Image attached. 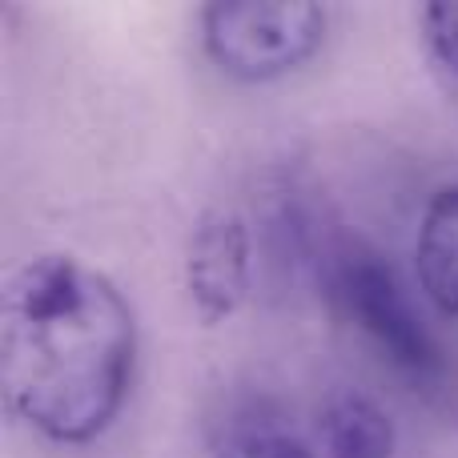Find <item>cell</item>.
<instances>
[{
  "label": "cell",
  "instance_id": "obj_1",
  "mask_svg": "<svg viewBox=\"0 0 458 458\" xmlns=\"http://www.w3.org/2000/svg\"><path fill=\"white\" fill-rule=\"evenodd\" d=\"M137 330L121 290L69 253H40L8 274L0 298V386L53 443L97 438L125 403Z\"/></svg>",
  "mask_w": 458,
  "mask_h": 458
},
{
  "label": "cell",
  "instance_id": "obj_2",
  "mask_svg": "<svg viewBox=\"0 0 458 458\" xmlns=\"http://www.w3.org/2000/svg\"><path fill=\"white\" fill-rule=\"evenodd\" d=\"M201 40L237 81L293 72L326 40V8L314 0H217L201 8Z\"/></svg>",
  "mask_w": 458,
  "mask_h": 458
},
{
  "label": "cell",
  "instance_id": "obj_3",
  "mask_svg": "<svg viewBox=\"0 0 458 458\" xmlns=\"http://www.w3.org/2000/svg\"><path fill=\"white\" fill-rule=\"evenodd\" d=\"M334 298L342 301L350 318L362 326V334L406 374L438 370V346L422 326L411 293L403 290L398 274L370 250H346L334 261Z\"/></svg>",
  "mask_w": 458,
  "mask_h": 458
},
{
  "label": "cell",
  "instance_id": "obj_4",
  "mask_svg": "<svg viewBox=\"0 0 458 458\" xmlns=\"http://www.w3.org/2000/svg\"><path fill=\"white\" fill-rule=\"evenodd\" d=\"M185 290L201 322H225L250 293V229L233 209L198 222L185 258Z\"/></svg>",
  "mask_w": 458,
  "mask_h": 458
},
{
  "label": "cell",
  "instance_id": "obj_5",
  "mask_svg": "<svg viewBox=\"0 0 458 458\" xmlns=\"http://www.w3.org/2000/svg\"><path fill=\"white\" fill-rule=\"evenodd\" d=\"M318 435L326 458H390L394 422L374 398L358 390H334L318 411Z\"/></svg>",
  "mask_w": 458,
  "mask_h": 458
},
{
  "label": "cell",
  "instance_id": "obj_6",
  "mask_svg": "<svg viewBox=\"0 0 458 458\" xmlns=\"http://www.w3.org/2000/svg\"><path fill=\"white\" fill-rule=\"evenodd\" d=\"M414 258L427 298L458 318V185H446L427 201Z\"/></svg>",
  "mask_w": 458,
  "mask_h": 458
},
{
  "label": "cell",
  "instance_id": "obj_7",
  "mask_svg": "<svg viewBox=\"0 0 458 458\" xmlns=\"http://www.w3.org/2000/svg\"><path fill=\"white\" fill-rule=\"evenodd\" d=\"M217 458H314L293 435L274 427L269 419H229L217 438Z\"/></svg>",
  "mask_w": 458,
  "mask_h": 458
},
{
  "label": "cell",
  "instance_id": "obj_8",
  "mask_svg": "<svg viewBox=\"0 0 458 458\" xmlns=\"http://www.w3.org/2000/svg\"><path fill=\"white\" fill-rule=\"evenodd\" d=\"M419 21H422V40H427L430 61L458 89V0H435V4L422 8Z\"/></svg>",
  "mask_w": 458,
  "mask_h": 458
}]
</instances>
